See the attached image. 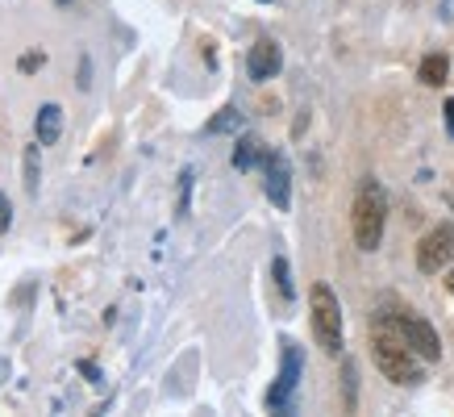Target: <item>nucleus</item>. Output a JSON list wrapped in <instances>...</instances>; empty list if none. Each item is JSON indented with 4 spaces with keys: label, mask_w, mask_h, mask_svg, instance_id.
Returning a JSON list of instances; mask_svg holds the SVG:
<instances>
[{
    "label": "nucleus",
    "mask_w": 454,
    "mask_h": 417,
    "mask_svg": "<svg viewBox=\"0 0 454 417\" xmlns=\"http://www.w3.org/2000/svg\"><path fill=\"white\" fill-rule=\"evenodd\" d=\"M384 225H387V196H384V188L367 176V180L358 184L355 208H350L355 247L358 250H375V247H380V238H384Z\"/></svg>",
    "instance_id": "f257e3e1"
},
{
    "label": "nucleus",
    "mask_w": 454,
    "mask_h": 417,
    "mask_svg": "<svg viewBox=\"0 0 454 417\" xmlns=\"http://www.w3.org/2000/svg\"><path fill=\"white\" fill-rule=\"evenodd\" d=\"M372 359H375V367L392 380V384H421V355H417L400 334H392V330H375V338H372Z\"/></svg>",
    "instance_id": "f03ea898"
},
{
    "label": "nucleus",
    "mask_w": 454,
    "mask_h": 417,
    "mask_svg": "<svg viewBox=\"0 0 454 417\" xmlns=\"http://www.w3.org/2000/svg\"><path fill=\"white\" fill-rule=\"evenodd\" d=\"M309 305H313L317 347L325 350V355H338V350H342V305H338V296H333L330 284H313Z\"/></svg>",
    "instance_id": "7ed1b4c3"
},
{
    "label": "nucleus",
    "mask_w": 454,
    "mask_h": 417,
    "mask_svg": "<svg viewBox=\"0 0 454 417\" xmlns=\"http://www.w3.org/2000/svg\"><path fill=\"white\" fill-rule=\"evenodd\" d=\"M392 330H396L400 338H404V342H409V347H413L426 363H438L442 359L438 330H434L421 313H396V318H392Z\"/></svg>",
    "instance_id": "20e7f679"
},
{
    "label": "nucleus",
    "mask_w": 454,
    "mask_h": 417,
    "mask_svg": "<svg viewBox=\"0 0 454 417\" xmlns=\"http://www.w3.org/2000/svg\"><path fill=\"white\" fill-rule=\"evenodd\" d=\"M301 372H304L301 347H296V342H284V367H279V380L271 384V392H267V409H271V413H288L292 409V397H296Z\"/></svg>",
    "instance_id": "39448f33"
},
{
    "label": "nucleus",
    "mask_w": 454,
    "mask_h": 417,
    "mask_svg": "<svg viewBox=\"0 0 454 417\" xmlns=\"http://www.w3.org/2000/svg\"><path fill=\"white\" fill-rule=\"evenodd\" d=\"M454 264V225H434L421 242H417V267L426 276H438Z\"/></svg>",
    "instance_id": "423d86ee"
},
{
    "label": "nucleus",
    "mask_w": 454,
    "mask_h": 417,
    "mask_svg": "<svg viewBox=\"0 0 454 417\" xmlns=\"http://www.w3.org/2000/svg\"><path fill=\"white\" fill-rule=\"evenodd\" d=\"M262 167H267V196L276 208H288L292 205V167L284 154L267 151L262 154Z\"/></svg>",
    "instance_id": "0eeeda50"
},
{
    "label": "nucleus",
    "mask_w": 454,
    "mask_h": 417,
    "mask_svg": "<svg viewBox=\"0 0 454 417\" xmlns=\"http://www.w3.org/2000/svg\"><path fill=\"white\" fill-rule=\"evenodd\" d=\"M279 63H284V55H279V46L271 38H259L250 46V59H247L250 80H271V75H279Z\"/></svg>",
    "instance_id": "6e6552de"
},
{
    "label": "nucleus",
    "mask_w": 454,
    "mask_h": 417,
    "mask_svg": "<svg viewBox=\"0 0 454 417\" xmlns=\"http://www.w3.org/2000/svg\"><path fill=\"white\" fill-rule=\"evenodd\" d=\"M59 134H63V109H59V105H42L38 117H34V138H38V146H55Z\"/></svg>",
    "instance_id": "1a4fd4ad"
},
{
    "label": "nucleus",
    "mask_w": 454,
    "mask_h": 417,
    "mask_svg": "<svg viewBox=\"0 0 454 417\" xmlns=\"http://www.w3.org/2000/svg\"><path fill=\"white\" fill-rule=\"evenodd\" d=\"M417 75H421V83H426V88H442V83H446V75H450V59H446V55H426Z\"/></svg>",
    "instance_id": "9d476101"
},
{
    "label": "nucleus",
    "mask_w": 454,
    "mask_h": 417,
    "mask_svg": "<svg viewBox=\"0 0 454 417\" xmlns=\"http://www.w3.org/2000/svg\"><path fill=\"white\" fill-rule=\"evenodd\" d=\"M262 142L254 138V134H247V138H238V146H234V167L238 171H250L254 163H262Z\"/></svg>",
    "instance_id": "9b49d317"
},
{
    "label": "nucleus",
    "mask_w": 454,
    "mask_h": 417,
    "mask_svg": "<svg viewBox=\"0 0 454 417\" xmlns=\"http://www.w3.org/2000/svg\"><path fill=\"white\" fill-rule=\"evenodd\" d=\"M271 276H276V288L284 301H292L296 296V288H292V271H288V259L284 255H276V264H271Z\"/></svg>",
    "instance_id": "f8f14e48"
},
{
    "label": "nucleus",
    "mask_w": 454,
    "mask_h": 417,
    "mask_svg": "<svg viewBox=\"0 0 454 417\" xmlns=\"http://www.w3.org/2000/svg\"><path fill=\"white\" fill-rule=\"evenodd\" d=\"M26 188L29 193H38V142L26 151Z\"/></svg>",
    "instance_id": "ddd939ff"
},
{
    "label": "nucleus",
    "mask_w": 454,
    "mask_h": 417,
    "mask_svg": "<svg viewBox=\"0 0 454 417\" xmlns=\"http://www.w3.org/2000/svg\"><path fill=\"white\" fill-rule=\"evenodd\" d=\"M238 125V109H221L213 122H208V134H225V130H234Z\"/></svg>",
    "instance_id": "4468645a"
},
{
    "label": "nucleus",
    "mask_w": 454,
    "mask_h": 417,
    "mask_svg": "<svg viewBox=\"0 0 454 417\" xmlns=\"http://www.w3.org/2000/svg\"><path fill=\"white\" fill-rule=\"evenodd\" d=\"M9 225H13V208H9V196L0 193V234H4Z\"/></svg>",
    "instance_id": "2eb2a0df"
},
{
    "label": "nucleus",
    "mask_w": 454,
    "mask_h": 417,
    "mask_svg": "<svg viewBox=\"0 0 454 417\" xmlns=\"http://www.w3.org/2000/svg\"><path fill=\"white\" fill-rule=\"evenodd\" d=\"M188 188H192V171H184V184H179V213H188Z\"/></svg>",
    "instance_id": "dca6fc26"
},
{
    "label": "nucleus",
    "mask_w": 454,
    "mask_h": 417,
    "mask_svg": "<svg viewBox=\"0 0 454 417\" xmlns=\"http://www.w3.org/2000/svg\"><path fill=\"white\" fill-rule=\"evenodd\" d=\"M42 63H46V55H21V71H34V67H42Z\"/></svg>",
    "instance_id": "f3484780"
},
{
    "label": "nucleus",
    "mask_w": 454,
    "mask_h": 417,
    "mask_svg": "<svg viewBox=\"0 0 454 417\" xmlns=\"http://www.w3.org/2000/svg\"><path fill=\"white\" fill-rule=\"evenodd\" d=\"M442 113H446V134L454 138V100H446V109H442Z\"/></svg>",
    "instance_id": "a211bd4d"
},
{
    "label": "nucleus",
    "mask_w": 454,
    "mask_h": 417,
    "mask_svg": "<svg viewBox=\"0 0 454 417\" xmlns=\"http://www.w3.org/2000/svg\"><path fill=\"white\" fill-rule=\"evenodd\" d=\"M80 372L88 375V380H92V384H100V372H97V367H92V363H80Z\"/></svg>",
    "instance_id": "6ab92c4d"
},
{
    "label": "nucleus",
    "mask_w": 454,
    "mask_h": 417,
    "mask_svg": "<svg viewBox=\"0 0 454 417\" xmlns=\"http://www.w3.org/2000/svg\"><path fill=\"white\" fill-rule=\"evenodd\" d=\"M446 288H450V292H454V271H450V276H446Z\"/></svg>",
    "instance_id": "aec40b11"
}]
</instances>
